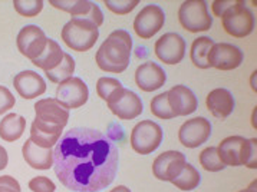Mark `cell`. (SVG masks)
Listing matches in <instances>:
<instances>
[{
  "label": "cell",
  "instance_id": "cell-30",
  "mask_svg": "<svg viewBox=\"0 0 257 192\" xmlns=\"http://www.w3.org/2000/svg\"><path fill=\"white\" fill-rule=\"evenodd\" d=\"M200 163L206 171L210 172H218L226 169L224 162L221 161V158L218 155L217 146H210V148H206L201 152L200 153Z\"/></svg>",
  "mask_w": 257,
  "mask_h": 192
},
{
  "label": "cell",
  "instance_id": "cell-23",
  "mask_svg": "<svg viewBox=\"0 0 257 192\" xmlns=\"http://www.w3.org/2000/svg\"><path fill=\"white\" fill-rule=\"evenodd\" d=\"M26 129V121L19 113H8L0 122V138L6 142L21 139Z\"/></svg>",
  "mask_w": 257,
  "mask_h": 192
},
{
  "label": "cell",
  "instance_id": "cell-39",
  "mask_svg": "<svg viewBox=\"0 0 257 192\" xmlns=\"http://www.w3.org/2000/svg\"><path fill=\"white\" fill-rule=\"evenodd\" d=\"M256 189H257V179H254V181L248 185V188H247V189H244V191H240V192H256Z\"/></svg>",
  "mask_w": 257,
  "mask_h": 192
},
{
  "label": "cell",
  "instance_id": "cell-1",
  "mask_svg": "<svg viewBox=\"0 0 257 192\" xmlns=\"http://www.w3.org/2000/svg\"><path fill=\"white\" fill-rule=\"evenodd\" d=\"M118 148L102 132L73 128L53 149V171L63 186L75 192H99L116 176Z\"/></svg>",
  "mask_w": 257,
  "mask_h": 192
},
{
  "label": "cell",
  "instance_id": "cell-37",
  "mask_svg": "<svg viewBox=\"0 0 257 192\" xmlns=\"http://www.w3.org/2000/svg\"><path fill=\"white\" fill-rule=\"evenodd\" d=\"M234 2H236V0H231V2H228V0H227V2L220 0V2H218V0H217V2L213 3V13H214L216 16H218V18H221V15H223L230 6H233Z\"/></svg>",
  "mask_w": 257,
  "mask_h": 192
},
{
  "label": "cell",
  "instance_id": "cell-19",
  "mask_svg": "<svg viewBox=\"0 0 257 192\" xmlns=\"http://www.w3.org/2000/svg\"><path fill=\"white\" fill-rule=\"evenodd\" d=\"M13 86L23 99H35L46 92V82L35 71H23L13 78Z\"/></svg>",
  "mask_w": 257,
  "mask_h": 192
},
{
  "label": "cell",
  "instance_id": "cell-16",
  "mask_svg": "<svg viewBox=\"0 0 257 192\" xmlns=\"http://www.w3.org/2000/svg\"><path fill=\"white\" fill-rule=\"evenodd\" d=\"M211 135V123L206 118H193L181 125L178 131L180 142L185 148H198L208 141Z\"/></svg>",
  "mask_w": 257,
  "mask_h": 192
},
{
  "label": "cell",
  "instance_id": "cell-8",
  "mask_svg": "<svg viewBox=\"0 0 257 192\" xmlns=\"http://www.w3.org/2000/svg\"><path fill=\"white\" fill-rule=\"evenodd\" d=\"M165 25L164 11L157 5H148L141 9L134 21V31L141 39H150Z\"/></svg>",
  "mask_w": 257,
  "mask_h": 192
},
{
  "label": "cell",
  "instance_id": "cell-13",
  "mask_svg": "<svg viewBox=\"0 0 257 192\" xmlns=\"http://www.w3.org/2000/svg\"><path fill=\"white\" fill-rule=\"evenodd\" d=\"M58 101L68 109H76L81 108L88 102L89 91L86 83L81 78H69L68 81L59 83L56 89Z\"/></svg>",
  "mask_w": 257,
  "mask_h": 192
},
{
  "label": "cell",
  "instance_id": "cell-31",
  "mask_svg": "<svg viewBox=\"0 0 257 192\" xmlns=\"http://www.w3.org/2000/svg\"><path fill=\"white\" fill-rule=\"evenodd\" d=\"M151 112L154 116L160 118V119L175 118L174 113L170 109V105H168V92H163V93L157 95L151 101Z\"/></svg>",
  "mask_w": 257,
  "mask_h": 192
},
{
  "label": "cell",
  "instance_id": "cell-12",
  "mask_svg": "<svg viewBox=\"0 0 257 192\" xmlns=\"http://www.w3.org/2000/svg\"><path fill=\"white\" fill-rule=\"evenodd\" d=\"M185 155L180 151L163 152L155 158L153 163V173L160 181L173 182L181 173L185 166Z\"/></svg>",
  "mask_w": 257,
  "mask_h": 192
},
{
  "label": "cell",
  "instance_id": "cell-9",
  "mask_svg": "<svg viewBox=\"0 0 257 192\" xmlns=\"http://www.w3.org/2000/svg\"><path fill=\"white\" fill-rule=\"evenodd\" d=\"M16 43H18V49L23 56H26L31 61H35L45 51L48 38L39 26L28 25L21 29Z\"/></svg>",
  "mask_w": 257,
  "mask_h": 192
},
{
  "label": "cell",
  "instance_id": "cell-17",
  "mask_svg": "<svg viewBox=\"0 0 257 192\" xmlns=\"http://www.w3.org/2000/svg\"><path fill=\"white\" fill-rule=\"evenodd\" d=\"M167 82L164 69L155 62H145L135 71V83L144 92H154L161 89Z\"/></svg>",
  "mask_w": 257,
  "mask_h": 192
},
{
  "label": "cell",
  "instance_id": "cell-40",
  "mask_svg": "<svg viewBox=\"0 0 257 192\" xmlns=\"http://www.w3.org/2000/svg\"><path fill=\"white\" fill-rule=\"evenodd\" d=\"M111 192H131V191H130V188H126V186H123V185H119V186L113 188Z\"/></svg>",
  "mask_w": 257,
  "mask_h": 192
},
{
  "label": "cell",
  "instance_id": "cell-29",
  "mask_svg": "<svg viewBox=\"0 0 257 192\" xmlns=\"http://www.w3.org/2000/svg\"><path fill=\"white\" fill-rule=\"evenodd\" d=\"M122 89L123 86L121 85V82L118 79H113V78H101L96 82V92H98L99 98L103 99L106 103L112 101Z\"/></svg>",
  "mask_w": 257,
  "mask_h": 192
},
{
  "label": "cell",
  "instance_id": "cell-38",
  "mask_svg": "<svg viewBox=\"0 0 257 192\" xmlns=\"http://www.w3.org/2000/svg\"><path fill=\"white\" fill-rule=\"evenodd\" d=\"M8 162H9V156H8V151L0 145V171L5 169L8 166Z\"/></svg>",
  "mask_w": 257,
  "mask_h": 192
},
{
  "label": "cell",
  "instance_id": "cell-22",
  "mask_svg": "<svg viewBox=\"0 0 257 192\" xmlns=\"http://www.w3.org/2000/svg\"><path fill=\"white\" fill-rule=\"evenodd\" d=\"M62 131L63 128L61 126H53V125L33 121L29 139L41 148H52L61 139V136L63 135Z\"/></svg>",
  "mask_w": 257,
  "mask_h": 192
},
{
  "label": "cell",
  "instance_id": "cell-32",
  "mask_svg": "<svg viewBox=\"0 0 257 192\" xmlns=\"http://www.w3.org/2000/svg\"><path fill=\"white\" fill-rule=\"evenodd\" d=\"M13 6L16 12L25 18H35L43 9L42 0H15Z\"/></svg>",
  "mask_w": 257,
  "mask_h": 192
},
{
  "label": "cell",
  "instance_id": "cell-10",
  "mask_svg": "<svg viewBox=\"0 0 257 192\" xmlns=\"http://www.w3.org/2000/svg\"><path fill=\"white\" fill-rule=\"evenodd\" d=\"M155 55L165 65H177L184 59L187 45L185 41L175 32L163 35L155 42Z\"/></svg>",
  "mask_w": 257,
  "mask_h": 192
},
{
  "label": "cell",
  "instance_id": "cell-35",
  "mask_svg": "<svg viewBox=\"0 0 257 192\" xmlns=\"http://www.w3.org/2000/svg\"><path fill=\"white\" fill-rule=\"evenodd\" d=\"M16 99L6 86H2L0 85V115L5 113V112L11 111L12 108L15 106Z\"/></svg>",
  "mask_w": 257,
  "mask_h": 192
},
{
  "label": "cell",
  "instance_id": "cell-18",
  "mask_svg": "<svg viewBox=\"0 0 257 192\" xmlns=\"http://www.w3.org/2000/svg\"><path fill=\"white\" fill-rule=\"evenodd\" d=\"M168 105L174 116H185L197 111L198 101L190 88L185 85H177L168 91Z\"/></svg>",
  "mask_w": 257,
  "mask_h": 192
},
{
  "label": "cell",
  "instance_id": "cell-5",
  "mask_svg": "<svg viewBox=\"0 0 257 192\" xmlns=\"http://www.w3.org/2000/svg\"><path fill=\"white\" fill-rule=\"evenodd\" d=\"M221 23L224 31L234 38H246L251 35L256 26L253 12L238 0L221 15Z\"/></svg>",
  "mask_w": 257,
  "mask_h": 192
},
{
  "label": "cell",
  "instance_id": "cell-26",
  "mask_svg": "<svg viewBox=\"0 0 257 192\" xmlns=\"http://www.w3.org/2000/svg\"><path fill=\"white\" fill-rule=\"evenodd\" d=\"M51 5L56 9L71 13L73 18H85L92 11L95 3L89 0H71V2L61 0V2H51Z\"/></svg>",
  "mask_w": 257,
  "mask_h": 192
},
{
  "label": "cell",
  "instance_id": "cell-14",
  "mask_svg": "<svg viewBox=\"0 0 257 192\" xmlns=\"http://www.w3.org/2000/svg\"><path fill=\"white\" fill-rule=\"evenodd\" d=\"M106 105L113 115H116L119 119H123V121H131V119L138 118L144 109L141 98L135 92L125 89V88Z\"/></svg>",
  "mask_w": 257,
  "mask_h": 192
},
{
  "label": "cell",
  "instance_id": "cell-25",
  "mask_svg": "<svg viewBox=\"0 0 257 192\" xmlns=\"http://www.w3.org/2000/svg\"><path fill=\"white\" fill-rule=\"evenodd\" d=\"M214 46V41L211 38H207V36H201V38H197L196 41L193 42L191 45V61L196 65L197 68L200 69H207L210 68L208 66V53L210 49Z\"/></svg>",
  "mask_w": 257,
  "mask_h": 192
},
{
  "label": "cell",
  "instance_id": "cell-3",
  "mask_svg": "<svg viewBox=\"0 0 257 192\" xmlns=\"http://www.w3.org/2000/svg\"><path fill=\"white\" fill-rule=\"evenodd\" d=\"M218 155L224 165L230 166H240L246 165L247 168L256 169L257 156V139H246L243 136H228L220 142Z\"/></svg>",
  "mask_w": 257,
  "mask_h": 192
},
{
  "label": "cell",
  "instance_id": "cell-34",
  "mask_svg": "<svg viewBox=\"0 0 257 192\" xmlns=\"http://www.w3.org/2000/svg\"><path fill=\"white\" fill-rule=\"evenodd\" d=\"M29 188L33 192H55L56 185L46 176H36L29 181Z\"/></svg>",
  "mask_w": 257,
  "mask_h": 192
},
{
  "label": "cell",
  "instance_id": "cell-28",
  "mask_svg": "<svg viewBox=\"0 0 257 192\" xmlns=\"http://www.w3.org/2000/svg\"><path fill=\"white\" fill-rule=\"evenodd\" d=\"M200 181H201L200 172L197 171L193 165L185 163L181 173L175 178L173 183L181 191H193V189H196L197 186L200 185Z\"/></svg>",
  "mask_w": 257,
  "mask_h": 192
},
{
  "label": "cell",
  "instance_id": "cell-24",
  "mask_svg": "<svg viewBox=\"0 0 257 192\" xmlns=\"http://www.w3.org/2000/svg\"><path fill=\"white\" fill-rule=\"evenodd\" d=\"M65 52L62 51V48L59 46V43L53 41V39H48L46 48L39 58H36L33 62L35 66L41 68L45 72H49L52 69H55L63 59Z\"/></svg>",
  "mask_w": 257,
  "mask_h": 192
},
{
  "label": "cell",
  "instance_id": "cell-36",
  "mask_svg": "<svg viewBox=\"0 0 257 192\" xmlns=\"http://www.w3.org/2000/svg\"><path fill=\"white\" fill-rule=\"evenodd\" d=\"M0 192H22L21 185L13 176L3 175L0 176Z\"/></svg>",
  "mask_w": 257,
  "mask_h": 192
},
{
  "label": "cell",
  "instance_id": "cell-6",
  "mask_svg": "<svg viewBox=\"0 0 257 192\" xmlns=\"http://www.w3.org/2000/svg\"><path fill=\"white\" fill-rule=\"evenodd\" d=\"M178 21L190 33L207 32L213 26V19L208 13L207 3L203 0L184 2L178 11Z\"/></svg>",
  "mask_w": 257,
  "mask_h": 192
},
{
  "label": "cell",
  "instance_id": "cell-27",
  "mask_svg": "<svg viewBox=\"0 0 257 192\" xmlns=\"http://www.w3.org/2000/svg\"><path fill=\"white\" fill-rule=\"evenodd\" d=\"M75 59L69 53H65L63 55V59L62 62L49 72H45L46 73V78L53 83H62V82L68 81L69 78H72L73 72H75Z\"/></svg>",
  "mask_w": 257,
  "mask_h": 192
},
{
  "label": "cell",
  "instance_id": "cell-11",
  "mask_svg": "<svg viewBox=\"0 0 257 192\" xmlns=\"http://www.w3.org/2000/svg\"><path fill=\"white\" fill-rule=\"evenodd\" d=\"M243 52L231 43H214L208 53V66L220 71H231L243 63Z\"/></svg>",
  "mask_w": 257,
  "mask_h": 192
},
{
  "label": "cell",
  "instance_id": "cell-4",
  "mask_svg": "<svg viewBox=\"0 0 257 192\" xmlns=\"http://www.w3.org/2000/svg\"><path fill=\"white\" fill-rule=\"evenodd\" d=\"M62 41L68 48L76 52H88L93 48L99 38L98 26L82 18H72L61 32Z\"/></svg>",
  "mask_w": 257,
  "mask_h": 192
},
{
  "label": "cell",
  "instance_id": "cell-21",
  "mask_svg": "<svg viewBox=\"0 0 257 192\" xmlns=\"http://www.w3.org/2000/svg\"><path fill=\"white\" fill-rule=\"evenodd\" d=\"M22 153L25 161L33 169L38 171H48L53 165V151L52 148H41L36 143H33L31 139L25 142L22 146Z\"/></svg>",
  "mask_w": 257,
  "mask_h": 192
},
{
  "label": "cell",
  "instance_id": "cell-33",
  "mask_svg": "<svg viewBox=\"0 0 257 192\" xmlns=\"http://www.w3.org/2000/svg\"><path fill=\"white\" fill-rule=\"evenodd\" d=\"M138 0H106L105 6L116 15H126L138 6Z\"/></svg>",
  "mask_w": 257,
  "mask_h": 192
},
{
  "label": "cell",
  "instance_id": "cell-15",
  "mask_svg": "<svg viewBox=\"0 0 257 192\" xmlns=\"http://www.w3.org/2000/svg\"><path fill=\"white\" fill-rule=\"evenodd\" d=\"M35 112H36L35 121L42 123L65 128L69 121V109L55 98H46L36 102Z\"/></svg>",
  "mask_w": 257,
  "mask_h": 192
},
{
  "label": "cell",
  "instance_id": "cell-20",
  "mask_svg": "<svg viewBox=\"0 0 257 192\" xmlns=\"http://www.w3.org/2000/svg\"><path fill=\"white\" fill-rule=\"evenodd\" d=\"M206 103L211 115L216 118H220V119L230 116L236 106L234 96L231 95V92L224 88H217L210 92L207 95Z\"/></svg>",
  "mask_w": 257,
  "mask_h": 192
},
{
  "label": "cell",
  "instance_id": "cell-7",
  "mask_svg": "<svg viewBox=\"0 0 257 192\" xmlns=\"http://www.w3.org/2000/svg\"><path fill=\"white\" fill-rule=\"evenodd\" d=\"M163 128L153 121H141L131 132V146L140 155H150L157 151L163 142Z\"/></svg>",
  "mask_w": 257,
  "mask_h": 192
},
{
  "label": "cell",
  "instance_id": "cell-2",
  "mask_svg": "<svg viewBox=\"0 0 257 192\" xmlns=\"http://www.w3.org/2000/svg\"><path fill=\"white\" fill-rule=\"evenodd\" d=\"M133 38L123 29L113 31L101 45L95 55L96 65L101 71L122 73L131 62Z\"/></svg>",
  "mask_w": 257,
  "mask_h": 192
}]
</instances>
